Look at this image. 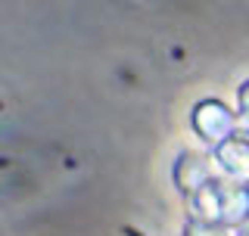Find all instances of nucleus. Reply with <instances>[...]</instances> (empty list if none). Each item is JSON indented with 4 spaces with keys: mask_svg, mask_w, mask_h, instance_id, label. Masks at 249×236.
<instances>
[{
    "mask_svg": "<svg viewBox=\"0 0 249 236\" xmlns=\"http://www.w3.org/2000/svg\"><path fill=\"white\" fill-rule=\"evenodd\" d=\"M193 128H196V134L206 143H212L218 149L221 143L233 140V134H237V115L228 106H221L218 100H206L193 112Z\"/></svg>",
    "mask_w": 249,
    "mask_h": 236,
    "instance_id": "f03ea898",
    "label": "nucleus"
},
{
    "mask_svg": "<svg viewBox=\"0 0 249 236\" xmlns=\"http://www.w3.org/2000/svg\"><path fill=\"white\" fill-rule=\"evenodd\" d=\"M215 162L231 180L249 186V143H243V140H237V137L228 140V143H221L215 149Z\"/></svg>",
    "mask_w": 249,
    "mask_h": 236,
    "instance_id": "7ed1b4c3",
    "label": "nucleus"
},
{
    "mask_svg": "<svg viewBox=\"0 0 249 236\" xmlns=\"http://www.w3.org/2000/svg\"><path fill=\"white\" fill-rule=\"evenodd\" d=\"M190 202V218L193 224L202 227H243L249 221V186L237 184L224 174L221 168H215V174H209L196 190L187 193Z\"/></svg>",
    "mask_w": 249,
    "mask_h": 236,
    "instance_id": "f257e3e1",
    "label": "nucleus"
},
{
    "mask_svg": "<svg viewBox=\"0 0 249 236\" xmlns=\"http://www.w3.org/2000/svg\"><path fill=\"white\" fill-rule=\"evenodd\" d=\"M240 109H243V112H249V81L240 87Z\"/></svg>",
    "mask_w": 249,
    "mask_h": 236,
    "instance_id": "423d86ee",
    "label": "nucleus"
},
{
    "mask_svg": "<svg viewBox=\"0 0 249 236\" xmlns=\"http://www.w3.org/2000/svg\"><path fill=\"white\" fill-rule=\"evenodd\" d=\"M237 236H249V221H246V224H243V227L237 230Z\"/></svg>",
    "mask_w": 249,
    "mask_h": 236,
    "instance_id": "0eeeda50",
    "label": "nucleus"
},
{
    "mask_svg": "<svg viewBox=\"0 0 249 236\" xmlns=\"http://www.w3.org/2000/svg\"><path fill=\"white\" fill-rule=\"evenodd\" d=\"M237 140H243V143H249V112H240L237 115V134H233Z\"/></svg>",
    "mask_w": 249,
    "mask_h": 236,
    "instance_id": "39448f33",
    "label": "nucleus"
},
{
    "mask_svg": "<svg viewBox=\"0 0 249 236\" xmlns=\"http://www.w3.org/2000/svg\"><path fill=\"white\" fill-rule=\"evenodd\" d=\"M187 236H237L231 230H221V227H202V224H190Z\"/></svg>",
    "mask_w": 249,
    "mask_h": 236,
    "instance_id": "20e7f679",
    "label": "nucleus"
}]
</instances>
